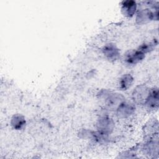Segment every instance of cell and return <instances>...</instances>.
Here are the masks:
<instances>
[{"mask_svg": "<svg viewBox=\"0 0 159 159\" xmlns=\"http://www.w3.org/2000/svg\"><path fill=\"white\" fill-rule=\"evenodd\" d=\"M150 89L144 84H140L135 87L132 92V97L137 104H144L150 94Z\"/></svg>", "mask_w": 159, "mask_h": 159, "instance_id": "1", "label": "cell"}, {"mask_svg": "<svg viewBox=\"0 0 159 159\" xmlns=\"http://www.w3.org/2000/svg\"><path fill=\"white\" fill-rule=\"evenodd\" d=\"M158 10L153 12L149 9L140 10L136 16V22L137 24L142 25L153 19H158Z\"/></svg>", "mask_w": 159, "mask_h": 159, "instance_id": "2", "label": "cell"}, {"mask_svg": "<svg viewBox=\"0 0 159 159\" xmlns=\"http://www.w3.org/2000/svg\"><path fill=\"white\" fill-rule=\"evenodd\" d=\"M145 58V54L139 49L127 51L124 56V62L128 65H134L142 61Z\"/></svg>", "mask_w": 159, "mask_h": 159, "instance_id": "3", "label": "cell"}, {"mask_svg": "<svg viewBox=\"0 0 159 159\" xmlns=\"http://www.w3.org/2000/svg\"><path fill=\"white\" fill-rule=\"evenodd\" d=\"M125 101L124 96L120 93H111L106 99L105 104L106 107L111 111L116 110L119 105Z\"/></svg>", "mask_w": 159, "mask_h": 159, "instance_id": "4", "label": "cell"}, {"mask_svg": "<svg viewBox=\"0 0 159 159\" xmlns=\"http://www.w3.org/2000/svg\"><path fill=\"white\" fill-rule=\"evenodd\" d=\"M114 127V122L113 120L107 117L103 116L100 117L97 122V128L99 131L106 134H111Z\"/></svg>", "mask_w": 159, "mask_h": 159, "instance_id": "5", "label": "cell"}, {"mask_svg": "<svg viewBox=\"0 0 159 159\" xmlns=\"http://www.w3.org/2000/svg\"><path fill=\"white\" fill-rule=\"evenodd\" d=\"M135 111V107L131 102H122L116 109V114L118 117L121 119L127 118L132 116Z\"/></svg>", "mask_w": 159, "mask_h": 159, "instance_id": "6", "label": "cell"}, {"mask_svg": "<svg viewBox=\"0 0 159 159\" xmlns=\"http://www.w3.org/2000/svg\"><path fill=\"white\" fill-rule=\"evenodd\" d=\"M104 56L110 61H116L120 57V51L116 45L110 43L106 44L102 48Z\"/></svg>", "mask_w": 159, "mask_h": 159, "instance_id": "7", "label": "cell"}, {"mask_svg": "<svg viewBox=\"0 0 159 159\" xmlns=\"http://www.w3.org/2000/svg\"><path fill=\"white\" fill-rule=\"evenodd\" d=\"M137 10L136 2L132 0H127L122 2L121 12L122 14L127 17H132Z\"/></svg>", "mask_w": 159, "mask_h": 159, "instance_id": "8", "label": "cell"}, {"mask_svg": "<svg viewBox=\"0 0 159 159\" xmlns=\"http://www.w3.org/2000/svg\"><path fill=\"white\" fill-rule=\"evenodd\" d=\"M148 109H154L158 106V89L153 88L150 91V94L144 103Z\"/></svg>", "mask_w": 159, "mask_h": 159, "instance_id": "9", "label": "cell"}, {"mask_svg": "<svg viewBox=\"0 0 159 159\" xmlns=\"http://www.w3.org/2000/svg\"><path fill=\"white\" fill-rule=\"evenodd\" d=\"M11 125L13 129L16 130H21L24 128L25 125V117L19 114H14L11 119Z\"/></svg>", "mask_w": 159, "mask_h": 159, "instance_id": "10", "label": "cell"}, {"mask_svg": "<svg viewBox=\"0 0 159 159\" xmlns=\"http://www.w3.org/2000/svg\"><path fill=\"white\" fill-rule=\"evenodd\" d=\"M134 81V78L130 74H125L121 76L119 81V86L121 90L125 91L129 89Z\"/></svg>", "mask_w": 159, "mask_h": 159, "instance_id": "11", "label": "cell"}, {"mask_svg": "<svg viewBox=\"0 0 159 159\" xmlns=\"http://www.w3.org/2000/svg\"><path fill=\"white\" fill-rule=\"evenodd\" d=\"M158 143L155 141H150L147 143L143 148V152L148 155H154L158 153Z\"/></svg>", "mask_w": 159, "mask_h": 159, "instance_id": "12", "label": "cell"}, {"mask_svg": "<svg viewBox=\"0 0 159 159\" xmlns=\"http://www.w3.org/2000/svg\"><path fill=\"white\" fill-rule=\"evenodd\" d=\"M157 42L155 43V41H153V42H150V43H143V44L140 45L137 49H139L140 51H141L144 54H145L146 53H148V52H150L151 50H152L153 49V48L155 47V46L157 45Z\"/></svg>", "mask_w": 159, "mask_h": 159, "instance_id": "13", "label": "cell"}]
</instances>
